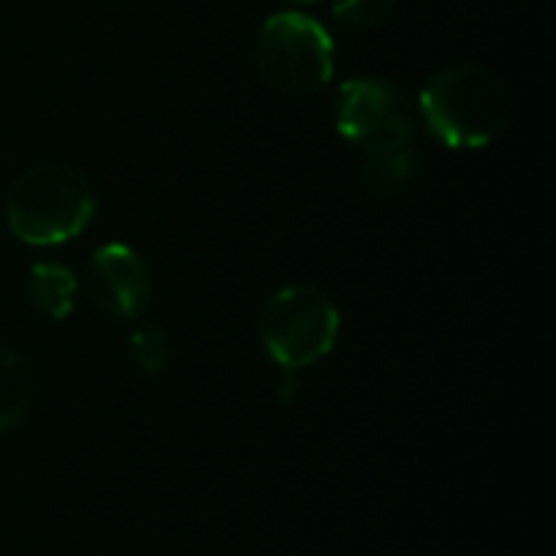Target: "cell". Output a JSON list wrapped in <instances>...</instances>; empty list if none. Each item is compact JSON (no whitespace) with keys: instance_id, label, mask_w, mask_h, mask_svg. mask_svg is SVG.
Masks as SVG:
<instances>
[{"instance_id":"cell-11","label":"cell","mask_w":556,"mask_h":556,"mask_svg":"<svg viewBox=\"0 0 556 556\" xmlns=\"http://www.w3.org/2000/svg\"><path fill=\"white\" fill-rule=\"evenodd\" d=\"M397 10V0H332V16L349 29H378Z\"/></svg>"},{"instance_id":"cell-6","label":"cell","mask_w":556,"mask_h":556,"mask_svg":"<svg viewBox=\"0 0 556 556\" xmlns=\"http://www.w3.org/2000/svg\"><path fill=\"white\" fill-rule=\"evenodd\" d=\"M91 303L114 319H137L153 300V274L130 244H101L85 267Z\"/></svg>"},{"instance_id":"cell-9","label":"cell","mask_w":556,"mask_h":556,"mask_svg":"<svg viewBox=\"0 0 556 556\" xmlns=\"http://www.w3.org/2000/svg\"><path fill=\"white\" fill-rule=\"evenodd\" d=\"M420 173H424V160H420L417 147H410V150H397V153L365 156L362 182H365L368 195H375V199H397L401 192H407L417 182Z\"/></svg>"},{"instance_id":"cell-5","label":"cell","mask_w":556,"mask_h":556,"mask_svg":"<svg viewBox=\"0 0 556 556\" xmlns=\"http://www.w3.org/2000/svg\"><path fill=\"white\" fill-rule=\"evenodd\" d=\"M336 130L365 156L417 147V108L384 75H358L339 85L332 101Z\"/></svg>"},{"instance_id":"cell-7","label":"cell","mask_w":556,"mask_h":556,"mask_svg":"<svg viewBox=\"0 0 556 556\" xmlns=\"http://www.w3.org/2000/svg\"><path fill=\"white\" fill-rule=\"evenodd\" d=\"M36 404V371L10 345H0V437L13 433Z\"/></svg>"},{"instance_id":"cell-2","label":"cell","mask_w":556,"mask_h":556,"mask_svg":"<svg viewBox=\"0 0 556 556\" xmlns=\"http://www.w3.org/2000/svg\"><path fill=\"white\" fill-rule=\"evenodd\" d=\"M10 231L29 248H55L78 238L94 218L91 182L65 163H39L10 182L7 202Z\"/></svg>"},{"instance_id":"cell-4","label":"cell","mask_w":556,"mask_h":556,"mask_svg":"<svg viewBox=\"0 0 556 556\" xmlns=\"http://www.w3.org/2000/svg\"><path fill=\"white\" fill-rule=\"evenodd\" d=\"M339 329L336 300L309 283L277 290L257 313V342L280 371H303L323 362L336 349Z\"/></svg>"},{"instance_id":"cell-12","label":"cell","mask_w":556,"mask_h":556,"mask_svg":"<svg viewBox=\"0 0 556 556\" xmlns=\"http://www.w3.org/2000/svg\"><path fill=\"white\" fill-rule=\"evenodd\" d=\"M300 371H280V397L283 401H293L300 394V381H296Z\"/></svg>"},{"instance_id":"cell-1","label":"cell","mask_w":556,"mask_h":556,"mask_svg":"<svg viewBox=\"0 0 556 556\" xmlns=\"http://www.w3.org/2000/svg\"><path fill=\"white\" fill-rule=\"evenodd\" d=\"M427 130L450 150H479L495 143L511 121V91L498 72L456 62L440 68L420 91Z\"/></svg>"},{"instance_id":"cell-3","label":"cell","mask_w":556,"mask_h":556,"mask_svg":"<svg viewBox=\"0 0 556 556\" xmlns=\"http://www.w3.org/2000/svg\"><path fill=\"white\" fill-rule=\"evenodd\" d=\"M254 65L274 91L313 98L336 75V42L316 16L280 10L270 13L254 36Z\"/></svg>"},{"instance_id":"cell-13","label":"cell","mask_w":556,"mask_h":556,"mask_svg":"<svg viewBox=\"0 0 556 556\" xmlns=\"http://www.w3.org/2000/svg\"><path fill=\"white\" fill-rule=\"evenodd\" d=\"M287 3H296V7H309V3H319V0H287Z\"/></svg>"},{"instance_id":"cell-8","label":"cell","mask_w":556,"mask_h":556,"mask_svg":"<svg viewBox=\"0 0 556 556\" xmlns=\"http://www.w3.org/2000/svg\"><path fill=\"white\" fill-rule=\"evenodd\" d=\"M26 296L33 303L36 313H42L46 319H68L75 303H78V277L55 261H39L29 267L26 277Z\"/></svg>"},{"instance_id":"cell-10","label":"cell","mask_w":556,"mask_h":556,"mask_svg":"<svg viewBox=\"0 0 556 556\" xmlns=\"http://www.w3.org/2000/svg\"><path fill=\"white\" fill-rule=\"evenodd\" d=\"M127 352L130 362L147 371V375H160L169 368L173 362V336L163 323H137L134 332L127 336Z\"/></svg>"}]
</instances>
